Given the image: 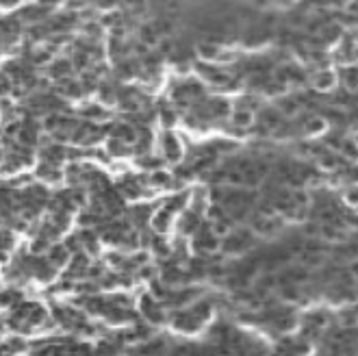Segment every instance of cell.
<instances>
[{
  "instance_id": "cell-1",
  "label": "cell",
  "mask_w": 358,
  "mask_h": 356,
  "mask_svg": "<svg viewBox=\"0 0 358 356\" xmlns=\"http://www.w3.org/2000/svg\"><path fill=\"white\" fill-rule=\"evenodd\" d=\"M163 148H165V154H167L172 161H176L180 157V145H178V139L174 135H165L163 137Z\"/></svg>"
},
{
  "instance_id": "cell-5",
  "label": "cell",
  "mask_w": 358,
  "mask_h": 356,
  "mask_svg": "<svg viewBox=\"0 0 358 356\" xmlns=\"http://www.w3.org/2000/svg\"><path fill=\"white\" fill-rule=\"evenodd\" d=\"M172 202H176V208H180V204H182V198H172ZM172 208H174V204L165 206V211H170V213H172Z\"/></svg>"
},
{
  "instance_id": "cell-4",
  "label": "cell",
  "mask_w": 358,
  "mask_h": 356,
  "mask_svg": "<svg viewBox=\"0 0 358 356\" xmlns=\"http://www.w3.org/2000/svg\"><path fill=\"white\" fill-rule=\"evenodd\" d=\"M252 122V115L250 113H243V111H239V113H235V124L237 126H247V124H250Z\"/></svg>"
},
{
  "instance_id": "cell-3",
  "label": "cell",
  "mask_w": 358,
  "mask_h": 356,
  "mask_svg": "<svg viewBox=\"0 0 358 356\" xmlns=\"http://www.w3.org/2000/svg\"><path fill=\"white\" fill-rule=\"evenodd\" d=\"M109 152L115 154V157H124V154H128V145L122 141V139H113L109 141Z\"/></svg>"
},
{
  "instance_id": "cell-2",
  "label": "cell",
  "mask_w": 358,
  "mask_h": 356,
  "mask_svg": "<svg viewBox=\"0 0 358 356\" xmlns=\"http://www.w3.org/2000/svg\"><path fill=\"white\" fill-rule=\"evenodd\" d=\"M70 70H72V66L68 61H57L54 66L50 68V74L54 76V78H63V76H68L70 74Z\"/></svg>"
}]
</instances>
